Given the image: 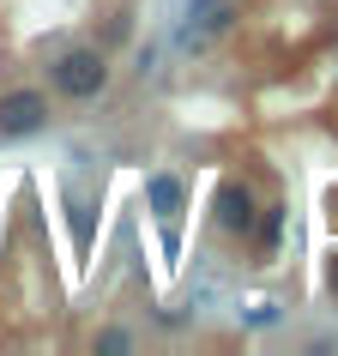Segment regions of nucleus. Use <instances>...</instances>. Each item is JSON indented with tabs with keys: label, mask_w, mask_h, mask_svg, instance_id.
<instances>
[{
	"label": "nucleus",
	"mask_w": 338,
	"mask_h": 356,
	"mask_svg": "<svg viewBox=\"0 0 338 356\" xmlns=\"http://www.w3.org/2000/svg\"><path fill=\"white\" fill-rule=\"evenodd\" d=\"M49 91L67 97V103H91V97L109 91V55L85 42V49H67V55L49 60Z\"/></svg>",
	"instance_id": "1"
},
{
	"label": "nucleus",
	"mask_w": 338,
	"mask_h": 356,
	"mask_svg": "<svg viewBox=\"0 0 338 356\" xmlns=\"http://www.w3.org/2000/svg\"><path fill=\"white\" fill-rule=\"evenodd\" d=\"M254 218H260L254 188L236 181V175H224V181H218V200H211V229H218L224 242H248V236H254Z\"/></svg>",
	"instance_id": "2"
},
{
	"label": "nucleus",
	"mask_w": 338,
	"mask_h": 356,
	"mask_svg": "<svg viewBox=\"0 0 338 356\" xmlns=\"http://www.w3.org/2000/svg\"><path fill=\"white\" fill-rule=\"evenodd\" d=\"M49 127V91L37 85H19V91L0 97V145H13V139H31V133Z\"/></svg>",
	"instance_id": "3"
},
{
	"label": "nucleus",
	"mask_w": 338,
	"mask_h": 356,
	"mask_svg": "<svg viewBox=\"0 0 338 356\" xmlns=\"http://www.w3.org/2000/svg\"><path fill=\"white\" fill-rule=\"evenodd\" d=\"M230 24H236V6L230 0H188V42L224 37Z\"/></svg>",
	"instance_id": "4"
},
{
	"label": "nucleus",
	"mask_w": 338,
	"mask_h": 356,
	"mask_svg": "<svg viewBox=\"0 0 338 356\" xmlns=\"http://www.w3.org/2000/svg\"><path fill=\"white\" fill-rule=\"evenodd\" d=\"M145 193H151V206H157V224L175 236V224H182V206H188V188H182L175 175H151Z\"/></svg>",
	"instance_id": "5"
},
{
	"label": "nucleus",
	"mask_w": 338,
	"mask_h": 356,
	"mask_svg": "<svg viewBox=\"0 0 338 356\" xmlns=\"http://www.w3.org/2000/svg\"><path fill=\"white\" fill-rule=\"evenodd\" d=\"M278 236H284V206H260V218H254V254H272L278 248Z\"/></svg>",
	"instance_id": "6"
},
{
	"label": "nucleus",
	"mask_w": 338,
	"mask_h": 356,
	"mask_svg": "<svg viewBox=\"0 0 338 356\" xmlns=\"http://www.w3.org/2000/svg\"><path fill=\"white\" fill-rule=\"evenodd\" d=\"M91 344H97V350H133V332H121V326H109V332H97Z\"/></svg>",
	"instance_id": "7"
},
{
	"label": "nucleus",
	"mask_w": 338,
	"mask_h": 356,
	"mask_svg": "<svg viewBox=\"0 0 338 356\" xmlns=\"http://www.w3.org/2000/svg\"><path fill=\"white\" fill-rule=\"evenodd\" d=\"M326 284H332V296H338V260H332V272H326Z\"/></svg>",
	"instance_id": "8"
}]
</instances>
